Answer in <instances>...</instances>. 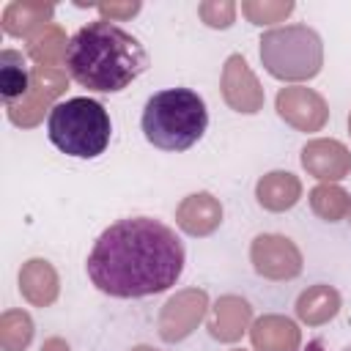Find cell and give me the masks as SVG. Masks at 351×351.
<instances>
[{"instance_id":"6da1fadb","label":"cell","mask_w":351,"mask_h":351,"mask_svg":"<svg viewBox=\"0 0 351 351\" xmlns=\"http://www.w3.org/2000/svg\"><path fill=\"white\" fill-rule=\"evenodd\" d=\"M184 263V241L173 228L151 217H129L101 230L85 269L101 293L115 299H143L173 288Z\"/></svg>"},{"instance_id":"7a4b0ae2","label":"cell","mask_w":351,"mask_h":351,"mask_svg":"<svg viewBox=\"0 0 351 351\" xmlns=\"http://www.w3.org/2000/svg\"><path fill=\"white\" fill-rule=\"evenodd\" d=\"M148 69V52L121 25L93 19L82 25L66 49L69 77L96 93H118Z\"/></svg>"},{"instance_id":"3957f363","label":"cell","mask_w":351,"mask_h":351,"mask_svg":"<svg viewBox=\"0 0 351 351\" xmlns=\"http://www.w3.org/2000/svg\"><path fill=\"white\" fill-rule=\"evenodd\" d=\"M143 134L154 148L186 151L208 129V110L192 88L156 90L143 107Z\"/></svg>"},{"instance_id":"277c9868","label":"cell","mask_w":351,"mask_h":351,"mask_svg":"<svg viewBox=\"0 0 351 351\" xmlns=\"http://www.w3.org/2000/svg\"><path fill=\"white\" fill-rule=\"evenodd\" d=\"M112 134L110 112L101 101L77 96L55 104L47 118V137L55 148L77 159H96L107 151Z\"/></svg>"},{"instance_id":"5b68a950","label":"cell","mask_w":351,"mask_h":351,"mask_svg":"<svg viewBox=\"0 0 351 351\" xmlns=\"http://www.w3.org/2000/svg\"><path fill=\"white\" fill-rule=\"evenodd\" d=\"M258 44L263 69L282 82L299 85L313 80L324 66V44L310 25H277L266 30Z\"/></svg>"},{"instance_id":"8992f818","label":"cell","mask_w":351,"mask_h":351,"mask_svg":"<svg viewBox=\"0 0 351 351\" xmlns=\"http://www.w3.org/2000/svg\"><path fill=\"white\" fill-rule=\"evenodd\" d=\"M250 263L263 280L285 282L302 274L304 258L293 239L282 233H261L250 244Z\"/></svg>"},{"instance_id":"52a82bcc","label":"cell","mask_w":351,"mask_h":351,"mask_svg":"<svg viewBox=\"0 0 351 351\" xmlns=\"http://www.w3.org/2000/svg\"><path fill=\"white\" fill-rule=\"evenodd\" d=\"M208 293L203 288H181L176 291L159 310L156 332L165 343H181L186 340L200 321L208 315Z\"/></svg>"},{"instance_id":"ba28073f","label":"cell","mask_w":351,"mask_h":351,"mask_svg":"<svg viewBox=\"0 0 351 351\" xmlns=\"http://www.w3.org/2000/svg\"><path fill=\"white\" fill-rule=\"evenodd\" d=\"M69 85V71L63 69H47V66H33V85H30V93L16 104V107H8V121L22 126V129H30L36 126L41 118H44V110H52L55 99L66 90Z\"/></svg>"},{"instance_id":"9c48e42d","label":"cell","mask_w":351,"mask_h":351,"mask_svg":"<svg viewBox=\"0 0 351 351\" xmlns=\"http://www.w3.org/2000/svg\"><path fill=\"white\" fill-rule=\"evenodd\" d=\"M277 115L296 132H321L329 121L326 99L307 85H285L274 96Z\"/></svg>"},{"instance_id":"30bf717a","label":"cell","mask_w":351,"mask_h":351,"mask_svg":"<svg viewBox=\"0 0 351 351\" xmlns=\"http://www.w3.org/2000/svg\"><path fill=\"white\" fill-rule=\"evenodd\" d=\"M219 88H222V99L230 110H236L241 115H255L263 110V101H266L263 85L258 82V77L250 69L244 55H239V52L228 55V60L222 66Z\"/></svg>"},{"instance_id":"8fae6325","label":"cell","mask_w":351,"mask_h":351,"mask_svg":"<svg viewBox=\"0 0 351 351\" xmlns=\"http://www.w3.org/2000/svg\"><path fill=\"white\" fill-rule=\"evenodd\" d=\"M302 167L321 184H337L351 173V151L332 137L307 140L302 148Z\"/></svg>"},{"instance_id":"7c38bea8","label":"cell","mask_w":351,"mask_h":351,"mask_svg":"<svg viewBox=\"0 0 351 351\" xmlns=\"http://www.w3.org/2000/svg\"><path fill=\"white\" fill-rule=\"evenodd\" d=\"M252 326V304L239 293H225L208 307L206 329L219 343H239Z\"/></svg>"},{"instance_id":"4fadbf2b","label":"cell","mask_w":351,"mask_h":351,"mask_svg":"<svg viewBox=\"0 0 351 351\" xmlns=\"http://www.w3.org/2000/svg\"><path fill=\"white\" fill-rule=\"evenodd\" d=\"M176 225L186 236H211L222 225V203L211 192H192L176 206Z\"/></svg>"},{"instance_id":"5bb4252c","label":"cell","mask_w":351,"mask_h":351,"mask_svg":"<svg viewBox=\"0 0 351 351\" xmlns=\"http://www.w3.org/2000/svg\"><path fill=\"white\" fill-rule=\"evenodd\" d=\"M250 340L255 351H299L302 329L293 318L280 313H266L252 321Z\"/></svg>"},{"instance_id":"9a60e30c","label":"cell","mask_w":351,"mask_h":351,"mask_svg":"<svg viewBox=\"0 0 351 351\" xmlns=\"http://www.w3.org/2000/svg\"><path fill=\"white\" fill-rule=\"evenodd\" d=\"M19 293L33 307H49L60 293V277L44 258H30L19 269Z\"/></svg>"},{"instance_id":"2e32d148","label":"cell","mask_w":351,"mask_h":351,"mask_svg":"<svg viewBox=\"0 0 351 351\" xmlns=\"http://www.w3.org/2000/svg\"><path fill=\"white\" fill-rule=\"evenodd\" d=\"M55 16V5L47 0H14L3 8V30L16 38H30L41 27H47Z\"/></svg>"},{"instance_id":"e0dca14e","label":"cell","mask_w":351,"mask_h":351,"mask_svg":"<svg viewBox=\"0 0 351 351\" xmlns=\"http://www.w3.org/2000/svg\"><path fill=\"white\" fill-rule=\"evenodd\" d=\"M299 197H302V181L291 170H271V173L261 176L255 184L258 206L266 211H274V214L293 208L299 203Z\"/></svg>"},{"instance_id":"ac0fdd59","label":"cell","mask_w":351,"mask_h":351,"mask_svg":"<svg viewBox=\"0 0 351 351\" xmlns=\"http://www.w3.org/2000/svg\"><path fill=\"white\" fill-rule=\"evenodd\" d=\"M343 307V299H340V291L329 282H315L310 288H304L296 299V318L307 326H324L329 324Z\"/></svg>"},{"instance_id":"d6986e66","label":"cell","mask_w":351,"mask_h":351,"mask_svg":"<svg viewBox=\"0 0 351 351\" xmlns=\"http://www.w3.org/2000/svg\"><path fill=\"white\" fill-rule=\"evenodd\" d=\"M33 85V66H27V58L19 49H3L0 52V99L5 107H16Z\"/></svg>"},{"instance_id":"ffe728a7","label":"cell","mask_w":351,"mask_h":351,"mask_svg":"<svg viewBox=\"0 0 351 351\" xmlns=\"http://www.w3.org/2000/svg\"><path fill=\"white\" fill-rule=\"evenodd\" d=\"M69 41L63 27L49 22L47 27H41L38 33H33L27 38V58L36 63V66H47V69H60L66 66V49H69Z\"/></svg>"},{"instance_id":"44dd1931","label":"cell","mask_w":351,"mask_h":351,"mask_svg":"<svg viewBox=\"0 0 351 351\" xmlns=\"http://www.w3.org/2000/svg\"><path fill=\"white\" fill-rule=\"evenodd\" d=\"M310 208L324 222H340L351 214V195L340 184H318L310 189Z\"/></svg>"},{"instance_id":"7402d4cb","label":"cell","mask_w":351,"mask_h":351,"mask_svg":"<svg viewBox=\"0 0 351 351\" xmlns=\"http://www.w3.org/2000/svg\"><path fill=\"white\" fill-rule=\"evenodd\" d=\"M33 318L25 310H5L0 315V348L3 351H25L33 343Z\"/></svg>"},{"instance_id":"603a6c76","label":"cell","mask_w":351,"mask_h":351,"mask_svg":"<svg viewBox=\"0 0 351 351\" xmlns=\"http://www.w3.org/2000/svg\"><path fill=\"white\" fill-rule=\"evenodd\" d=\"M293 11V0H244L241 14L252 25H274L282 22Z\"/></svg>"},{"instance_id":"cb8c5ba5","label":"cell","mask_w":351,"mask_h":351,"mask_svg":"<svg viewBox=\"0 0 351 351\" xmlns=\"http://www.w3.org/2000/svg\"><path fill=\"white\" fill-rule=\"evenodd\" d=\"M236 3L233 0H203L197 5V14L200 19L208 25V27H217V30H225L233 25L236 19Z\"/></svg>"},{"instance_id":"d4e9b609","label":"cell","mask_w":351,"mask_h":351,"mask_svg":"<svg viewBox=\"0 0 351 351\" xmlns=\"http://www.w3.org/2000/svg\"><path fill=\"white\" fill-rule=\"evenodd\" d=\"M93 8L101 14V19H110V22H121V19H129V16H134V14L143 8V3H140V0H126V3H96Z\"/></svg>"},{"instance_id":"484cf974","label":"cell","mask_w":351,"mask_h":351,"mask_svg":"<svg viewBox=\"0 0 351 351\" xmlns=\"http://www.w3.org/2000/svg\"><path fill=\"white\" fill-rule=\"evenodd\" d=\"M41 351H71V346L63 340V337H47Z\"/></svg>"},{"instance_id":"4316f807","label":"cell","mask_w":351,"mask_h":351,"mask_svg":"<svg viewBox=\"0 0 351 351\" xmlns=\"http://www.w3.org/2000/svg\"><path fill=\"white\" fill-rule=\"evenodd\" d=\"M304 351H326V346L321 343V340H313V343H307V348Z\"/></svg>"},{"instance_id":"83f0119b","label":"cell","mask_w":351,"mask_h":351,"mask_svg":"<svg viewBox=\"0 0 351 351\" xmlns=\"http://www.w3.org/2000/svg\"><path fill=\"white\" fill-rule=\"evenodd\" d=\"M132 351H159V348H154V346H134Z\"/></svg>"},{"instance_id":"f1b7e54d","label":"cell","mask_w":351,"mask_h":351,"mask_svg":"<svg viewBox=\"0 0 351 351\" xmlns=\"http://www.w3.org/2000/svg\"><path fill=\"white\" fill-rule=\"evenodd\" d=\"M348 134H351V112H348Z\"/></svg>"},{"instance_id":"f546056e","label":"cell","mask_w":351,"mask_h":351,"mask_svg":"<svg viewBox=\"0 0 351 351\" xmlns=\"http://www.w3.org/2000/svg\"><path fill=\"white\" fill-rule=\"evenodd\" d=\"M230 351H247V348H230Z\"/></svg>"},{"instance_id":"4dcf8cb0","label":"cell","mask_w":351,"mask_h":351,"mask_svg":"<svg viewBox=\"0 0 351 351\" xmlns=\"http://www.w3.org/2000/svg\"><path fill=\"white\" fill-rule=\"evenodd\" d=\"M348 217H351V214H348Z\"/></svg>"}]
</instances>
